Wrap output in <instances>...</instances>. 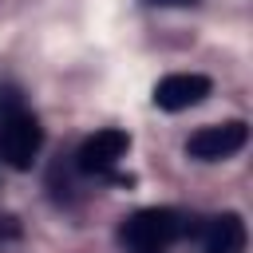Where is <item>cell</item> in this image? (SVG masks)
<instances>
[{
  "mask_svg": "<svg viewBox=\"0 0 253 253\" xmlns=\"http://www.w3.org/2000/svg\"><path fill=\"white\" fill-rule=\"evenodd\" d=\"M186 233V221L178 210L170 206H150V210H138L123 221L119 229V241L126 253H170V245Z\"/></svg>",
  "mask_w": 253,
  "mask_h": 253,
  "instance_id": "1",
  "label": "cell"
},
{
  "mask_svg": "<svg viewBox=\"0 0 253 253\" xmlns=\"http://www.w3.org/2000/svg\"><path fill=\"white\" fill-rule=\"evenodd\" d=\"M40 146H43L40 119L20 99H8L0 107V162L12 166V170H32Z\"/></svg>",
  "mask_w": 253,
  "mask_h": 253,
  "instance_id": "2",
  "label": "cell"
},
{
  "mask_svg": "<svg viewBox=\"0 0 253 253\" xmlns=\"http://www.w3.org/2000/svg\"><path fill=\"white\" fill-rule=\"evenodd\" d=\"M245 142H249V126H245L241 119H229V123L198 126V130L186 138V154L198 158V162H221V158L237 154Z\"/></svg>",
  "mask_w": 253,
  "mask_h": 253,
  "instance_id": "3",
  "label": "cell"
},
{
  "mask_svg": "<svg viewBox=\"0 0 253 253\" xmlns=\"http://www.w3.org/2000/svg\"><path fill=\"white\" fill-rule=\"evenodd\" d=\"M126 150H130V134L119 130V126H103L91 138H83V146H79L75 158H79L83 174H111L126 158Z\"/></svg>",
  "mask_w": 253,
  "mask_h": 253,
  "instance_id": "4",
  "label": "cell"
},
{
  "mask_svg": "<svg viewBox=\"0 0 253 253\" xmlns=\"http://www.w3.org/2000/svg\"><path fill=\"white\" fill-rule=\"evenodd\" d=\"M210 79L198 75V71H174V75H162L154 83V107L158 111H186V107H198L206 95H210Z\"/></svg>",
  "mask_w": 253,
  "mask_h": 253,
  "instance_id": "5",
  "label": "cell"
},
{
  "mask_svg": "<svg viewBox=\"0 0 253 253\" xmlns=\"http://www.w3.org/2000/svg\"><path fill=\"white\" fill-rule=\"evenodd\" d=\"M245 241H249L245 221H241V213H233V210L213 213V217H206V225H202V253H245Z\"/></svg>",
  "mask_w": 253,
  "mask_h": 253,
  "instance_id": "6",
  "label": "cell"
},
{
  "mask_svg": "<svg viewBox=\"0 0 253 253\" xmlns=\"http://www.w3.org/2000/svg\"><path fill=\"white\" fill-rule=\"evenodd\" d=\"M146 4H158V8H190L198 0H146Z\"/></svg>",
  "mask_w": 253,
  "mask_h": 253,
  "instance_id": "7",
  "label": "cell"
}]
</instances>
